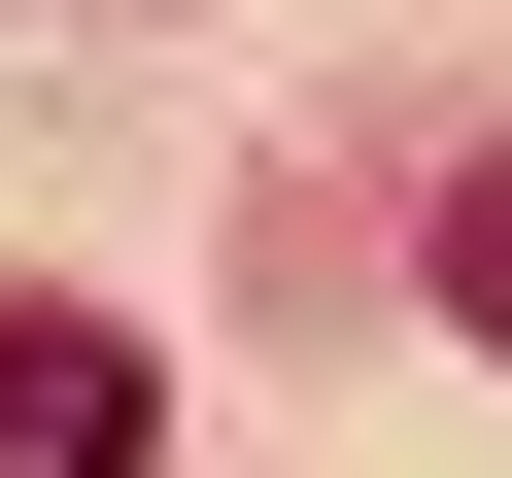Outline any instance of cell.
Instances as JSON below:
<instances>
[{
  "label": "cell",
  "mask_w": 512,
  "mask_h": 478,
  "mask_svg": "<svg viewBox=\"0 0 512 478\" xmlns=\"http://www.w3.org/2000/svg\"><path fill=\"white\" fill-rule=\"evenodd\" d=\"M444 342H478V376H512V137H478V171H444Z\"/></svg>",
  "instance_id": "2"
},
{
  "label": "cell",
  "mask_w": 512,
  "mask_h": 478,
  "mask_svg": "<svg viewBox=\"0 0 512 478\" xmlns=\"http://www.w3.org/2000/svg\"><path fill=\"white\" fill-rule=\"evenodd\" d=\"M137 444H171V376L103 308H0V478H137Z\"/></svg>",
  "instance_id": "1"
}]
</instances>
